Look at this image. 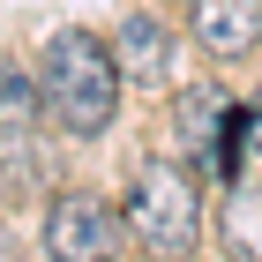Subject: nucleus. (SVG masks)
Instances as JSON below:
<instances>
[{
  "mask_svg": "<svg viewBox=\"0 0 262 262\" xmlns=\"http://www.w3.org/2000/svg\"><path fill=\"white\" fill-rule=\"evenodd\" d=\"M240 142L262 158V98H255V105H240Z\"/></svg>",
  "mask_w": 262,
  "mask_h": 262,
  "instance_id": "obj_8",
  "label": "nucleus"
},
{
  "mask_svg": "<svg viewBox=\"0 0 262 262\" xmlns=\"http://www.w3.org/2000/svg\"><path fill=\"white\" fill-rule=\"evenodd\" d=\"M120 240H127V217L113 202H98L90 187L53 195V210H45V255L53 262H113Z\"/></svg>",
  "mask_w": 262,
  "mask_h": 262,
  "instance_id": "obj_3",
  "label": "nucleus"
},
{
  "mask_svg": "<svg viewBox=\"0 0 262 262\" xmlns=\"http://www.w3.org/2000/svg\"><path fill=\"white\" fill-rule=\"evenodd\" d=\"M187 23H195V45L217 60H240L262 45V0H187Z\"/></svg>",
  "mask_w": 262,
  "mask_h": 262,
  "instance_id": "obj_5",
  "label": "nucleus"
},
{
  "mask_svg": "<svg viewBox=\"0 0 262 262\" xmlns=\"http://www.w3.org/2000/svg\"><path fill=\"white\" fill-rule=\"evenodd\" d=\"M38 98L53 113V127L68 135H105L113 113H120V53L90 30H60L45 45V68H38Z\"/></svg>",
  "mask_w": 262,
  "mask_h": 262,
  "instance_id": "obj_1",
  "label": "nucleus"
},
{
  "mask_svg": "<svg viewBox=\"0 0 262 262\" xmlns=\"http://www.w3.org/2000/svg\"><path fill=\"white\" fill-rule=\"evenodd\" d=\"M120 217H127V232H135V247H150L158 262L195 255V240H202V195H195V180H187L172 158L135 165Z\"/></svg>",
  "mask_w": 262,
  "mask_h": 262,
  "instance_id": "obj_2",
  "label": "nucleus"
},
{
  "mask_svg": "<svg viewBox=\"0 0 262 262\" xmlns=\"http://www.w3.org/2000/svg\"><path fill=\"white\" fill-rule=\"evenodd\" d=\"M38 90L15 75V68H0V187L8 195H23V187L45 172V158H38Z\"/></svg>",
  "mask_w": 262,
  "mask_h": 262,
  "instance_id": "obj_4",
  "label": "nucleus"
},
{
  "mask_svg": "<svg viewBox=\"0 0 262 262\" xmlns=\"http://www.w3.org/2000/svg\"><path fill=\"white\" fill-rule=\"evenodd\" d=\"M225 240L240 247V262H262V187H232L225 195Z\"/></svg>",
  "mask_w": 262,
  "mask_h": 262,
  "instance_id": "obj_7",
  "label": "nucleus"
},
{
  "mask_svg": "<svg viewBox=\"0 0 262 262\" xmlns=\"http://www.w3.org/2000/svg\"><path fill=\"white\" fill-rule=\"evenodd\" d=\"M113 53H120V75H135V82H158L165 60H172V45H165V30L150 15H127L120 38H113Z\"/></svg>",
  "mask_w": 262,
  "mask_h": 262,
  "instance_id": "obj_6",
  "label": "nucleus"
}]
</instances>
